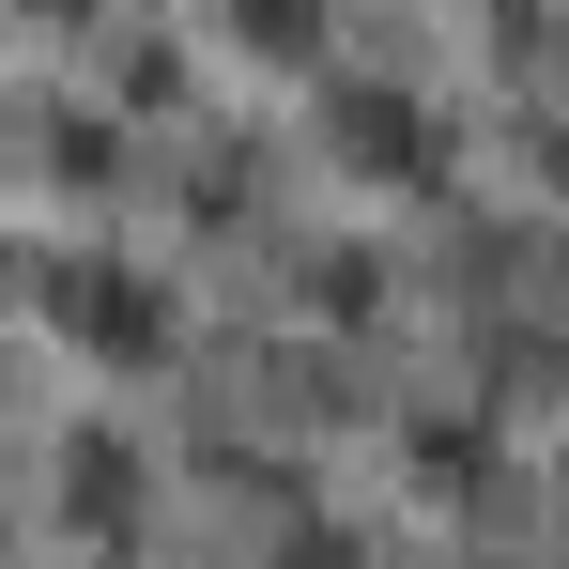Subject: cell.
I'll return each mask as SVG.
<instances>
[{
	"instance_id": "cell-6",
	"label": "cell",
	"mask_w": 569,
	"mask_h": 569,
	"mask_svg": "<svg viewBox=\"0 0 569 569\" xmlns=\"http://www.w3.org/2000/svg\"><path fill=\"white\" fill-rule=\"evenodd\" d=\"M292 569H355V555H339V539H292Z\"/></svg>"
},
{
	"instance_id": "cell-5",
	"label": "cell",
	"mask_w": 569,
	"mask_h": 569,
	"mask_svg": "<svg viewBox=\"0 0 569 569\" xmlns=\"http://www.w3.org/2000/svg\"><path fill=\"white\" fill-rule=\"evenodd\" d=\"M231 31H247V47H278V62H292V47H308V0H231Z\"/></svg>"
},
{
	"instance_id": "cell-2",
	"label": "cell",
	"mask_w": 569,
	"mask_h": 569,
	"mask_svg": "<svg viewBox=\"0 0 569 569\" xmlns=\"http://www.w3.org/2000/svg\"><path fill=\"white\" fill-rule=\"evenodd\" d=\"M323 154L370 170V186H416V170H431V123H416V93L355 78V93H323Z\"/></svg>"
},
{
	"instance_id": "cell-1",
	"label": "cell",
	"mask_w": 569,
	"mask_h": 569,
	"mask_svg": "<svg viewBox=\"0 0 569 569\" xmlns=\"http://www.w3.org/2000/svg\"><path fill=\"white\" fill-rule=\"evenodd\" d=\"M47 323H62L78 355H108V370H154V355H170V278L78 247V262H47Z\"/></svg>"
},
{
	"instance_id": "cell-3",
	"label": "cell",
	"mask_w": 569,
	"mask_h": 569,
	"mask_svg": "<svg viewBox=\"0 0 569 569\" xmlns=\"http://www.w3.org/2000/svg\"><path fill=\"white\" fill-rule=\"evenodd\" d=\"M139 508H154L139 447H123V431H78V447H62V523H78V539H139Z\"/></svg>"
},
{
	"instance_id": "cell-4",
	"label": "cell",
	"mask_w": 569,
	"mask_h": 569,
	"mask_svg": "<svg viewBox=\"0 0 569 569\" xmlns=\"http://www.w3.org/2000/svg\"><path fill=\"white\" fill-rule=\"evenodd\" d=\"M416 492H492V431H462V416H416Z\"/></svg>"
}]
</instances>
